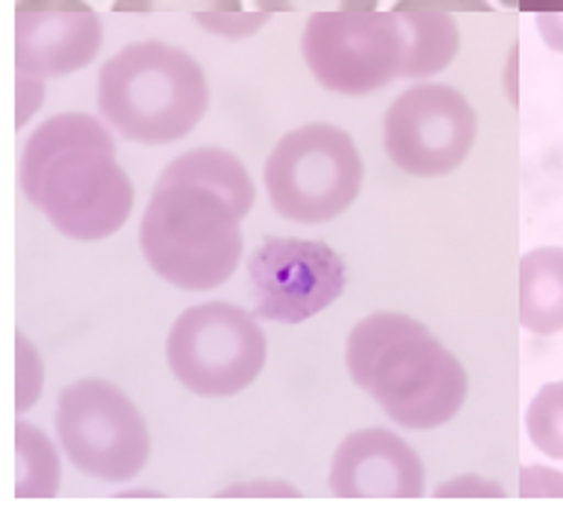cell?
Returning <instances> with one entry per match:
<instances>
[{
    "label": "cell",
    "mask_w": 563,
    "mask_h": 510,
    "mask_svg": "<svg viewBox=\"0 0 563 510\" xmlns=\"http://www.w3.org/2000/svg\"><path fill=\"white\" fill-rule=\"evenodd\" d=\"M254 185L234 152H185L155 181L141 222L143 257L167 284L205 292L234 275Z\"/></svg>",
    "instance_id": "6da1fadb"
},
{
    "label": "cell",
    "mask_w": 563,
    "mask_h": 510,
    "mask_svg": "<svg viewBox=\"0 0 563 510\" xmlns=\"http://www.w3.org/2000/svg\"><path fill=\"white\" fill-rule=\"evenodd\" d=\"M18 181L26 201L79 243L118 234L135 201L109 129L88 114H59L35 129L21 152Z\"/></svg>",
    "instance_id": "7a4b0ae2"
},
{
    "label": "cell",
    "mask_w": 563,
    "mask_h": 510,
    "mask_svg": "<svg viewBox=\"0 0 563 510\" xmlns=\"http://www.w3.org/2000/svg\"><path fill=\"white\" fill-rule=\"evenodd\" d=\"M347 374L404 429H438L467 397L462 362L404 312H374L347 335Z\"/></svg>",
    "instance_id": "3957f363"
},
{
    "label": "cell",
    "mask_w": 563,
    "mask_h": 510,
    "mask_svg": "<svg viewBox=\"0 0 563 510\" xmlns=\"http://www.w3.org/2000/svg\"><path fill=\"white\" fill-rule=\"evenodd\" d=\"M100 111L126 141L164 146L181 141L208 111L199 62L164 42H137L114 53L100 74Z\"/></svg>",
    "instance_id": "277c9868"
},
{
    "label": "cell",
    "mask_w": 563,
    "mask_h": 510,
    "mask_svg": "<svg viewBox=\"0 0 563 510\" xmlns=\"http://www.w3.org/2000/svg\"><path fill=\"white\" fill-rule=\"evenodd\" d=\"M362 158L351 134L312 123L284 134L266 160L272 208L301 225L342 217L360 196Z\"/></svg>",
    "instance_id": "5b68a950"
},
{
    "label": "cell",
    "mask_w": 563,
    "mask_h": 510,
    "mask_svg": "<svg viewBox=\"0 0 563 510\" xmlns=\"http://www.w3.org/2000/svg\"><path fill=\"white\" fill-rule=\"evenodd\" d=\"M167 362L173 377L199 397H234L261 377L266 333L234 303H199L169 330Z\"/></svg>",
    "instance_id": "8992f818"
},
{
    "label": "cell",
    "mask_w": 563,
    "mask_h": 510,
    "mask_svg": "<svg viewBox=\"0 0 563 510\" xmlns=\"http://www.w3.org/2000/svg\"><path fill=\"white\" fill-rule=\"evenodd\" d=\"M56 435L74 467L111 485L135 478L150 461L146 420L106 379H79L62 391Z\"/></svg>",
    "instance_id": "52a82bcc"
},
{
    "label": "cell",
    "mask_w": 563,
    "mask_h": 510,
    "mask_svg": "<svg viewBox=\"0 0 563 510\" xmlns=\"http://www.w3.org/2000/svg\"><path fill=\"white\" fill-rule=\"evenodd\" d=\"M303 62L333 93L362 97L404 76L406 30L391 12H312L301 38Z\"/></svg>",
    "instance_id": "ba28073f"
},
{
    "label": "cell",
    "mask_w": 563,
    "mask_h": 510,
    "mask_svg": "<svg viewBox=\"0 0 563 510\" xmlns=\"http://www.w3.org/2000/svg\"><path fill=\"white\" fill-rule=\"evenodd\" d=\"M479 132L476 111L453 85H415L400 93L383 123L388 158L409 176L438 178L471 155Z\"/></svg>",
    "instance_id": "9c48e42d"
},
{
    "label": "cell",
    "mask_w": 563,
    "mask_h": 510,
    "mask_svg": "<svg viewBox=\"0 0 563 510\" xmlns=\"http://www.w3.org/2000/svg\"><path fill=\"white\" fill-rule=\"evenodd\" d=\"M254 312L266 321L301 324L345 292V263L330 245L269 236L249 259Z\"/></svg>",
    "instance_id": "30bf717a"
},
{
    "label": "cell",
    "mask_w": 563,
    "mask_h": 510,
    "mask_svg": "<svg viewBox=\"0 0 563 510\" xmlns=\"http://www.w3.org/2000/svg\"><path fill=\"white\" fill-rule=\"evenodd\" d=\"M102 18L85 0H18V97L42 93L44 79L68 76L97 59Z\"/></svg>",
    "instance_id": "8fae6325"
},
{
    "label": "cell",
    "mask_w": 563,
    "mask_h": 510,
    "mask_svg": "<svg viewBox=\"0 0 563 510\" xmlns=\"http://www.w3.org/2000/svg\"><path fill=\"white\" fill-rule=\"evenodd\" d=\"M330 494L339 499H418L423 464L388 429H362L342 441L330 464Z\"/></svg>",
    "instance_id": "7c38bea8"
},
{
    "label": "cell",
    "mask_w": 563,
    "mask_h": 510,
    "mask_svg": "<svg viewBox=\"0 0 563 510\" xmlns=\"http://www.w3.org/2000/svg\"><path fill=\"white\" fill-rule=\"evenodd\" d=\"M520 324L534 335L563 330V248L547 245L520 259Z\"/></svg>",
    "instance_id": "4fadbf2b"
},
{
    "label": "cell",
    "mask_w": 563,
    "mask_h": 510,
    "mask_svg": "<svg viewBox=\"0 0 563 510\" xmlns=\"http://www.w3.org/2000/svg\"><path fill=\"white\" fill-rule=\"evenodd\" d=\"M397 15H400V24L406 30V44H409L404 76L423 79V76L441 74L459 53V26L453 24L450 12L409 9V12H397Z\"/></svg>",
    "instance_id": "5bb4252c"
},
{
    "label": "cell",
    "mask_w": 563,
    "mask_h": 510,
    "mask_svg": "<svg viewBox=\"0 0 563 510\" xmlns=\"http://www.w3.org/2000/svg\"><path fill=\"white\" fill-rule=\"evenodd\" d=\"M15 496H53L59 487V455L35 426H15Z\"/></svg>",
    "instance_id": "9a60e30c"
},
{
    "label": "cell",
    "mask_w": 563,
    "mask_h": 510,
    "mask_svg": "<svg viewBox=\"0 0 563 510\" xmlns=\"http://www.w3.org/2000/svg\"><path fill=\"white\" fill-rule=\"evenodd\" d=\"M526 432L543 455L563 461V382L540 388L526 411Z\"/></svg>",
    "instance_id": "2e32d148"
},
{
    "label": "cell",
    "mask_w": 563,
    "mask_h": 510,
    "mask_svg": "<svg viewBox=\"0 0 563 510\" xmlns=\"http://www.w3.org/2000/svg\"><path fill=\"white\" fill-rule=\"evenodd\" d=\"M114 12H240L243 0H114Z\"/></svg>",
    "instance_id": "e0dca14e"
},
{
    "label": "cell",
    "mask_w": 563,
    "mask_h": 510,
    "mask_svg": "<svg viewBox=\"0 0 563 510\" xmlns=\"http://www.w3.org/2000/svg\"><path fill=\"white\" fill-rule=\"evenodd\" d=\"M272 12H199L196 21L205 26V30H211L217 35H225V38H243V35L257 33L266 21H269Z\"/></svg>",
    "instance_id": "ac0fdd59"
},
{
    "label": "cell",
    "mask_w": 563,
    "mask_h": 510,
    "mask_svg": "<svg viewBox=\"0 0 563 510\" xmlns=\"http://www.w3.org/2000/svg\"><path fill=\"white\" fill-rule=\"evenodd\" d=\"M379 0H257L261 12H374Z\"/></svg>",
    "instance_id": "d6986e66"
},
{
    "label": "cell",
    "mask_w": 563,
    "mask_h": 510,
    "mask_svg": "<svg viewBox=\"0 0 563 510\" xmlns=\"http://www.w3.org/2000/svg\"><path fill=\"white\" fill-rule=\"evenodd\" d=\"M397 12L409 9H441V12H490L488 0H397Z\"/></svg>",
    "instance_id": "ffe728a7"
},
{
    "label": "cell",
    "mask_w": 563,
    "mask_h": 510,
    "mask_svg": "<svg viewBox=\"0 0 563 510\" xmlns=\"http://www.w3.org/2000/svg\"><path fill=\"white\" fill-rule=\"evenodd\" d=\"M526 476L538 478V485L534 481H522V496H563V476H558V473H549V469L543 467H529L522 469Z\"/></svg>",
    "instance_id": "44dd1931"
},
{
    "label": "cell",
    "mask_w": 563,
    "mask_h": 510,
    "mask_svg": "<svg viewBox=\"0 0 563 510\" xmlns=\"http://www.w3.org/2000/svg\"><path fill=\"white\" fill-rule=\"evenodd\" d=\"M538 30L552 51L563 53V12H540Z\"/></svg>",
    "instance_id": "7402d4cb"
},
{
    "label": "cell",
    "mask_w": 563,
    "mask_h": 510,
    "mask_svg": "<svg viewBox=\"0 0 563 510\" xmlns=\"http://www.w3.org/2000/svg\"><path fill=\"white\" fill-rule=\"evenodd\" d=\"M298 496V490H295V487H289V485H278V481H275V485H266V481H263V485H240V487H228L225 490V496Z\"/></svg>",
    "instance_id": "603a6c76"
},
{
    "label": "cell",
    "mask_w": 563,
    "mask_h": 510,
    "mask_svg": "<svg viewBox=\"0 0 563 510\" xmlns=\"http://www.w3.org/2000/svg\"><path fill=\"white\" fill-rule=\"evenodd\" d=\"M517 9L520 12H531V15H540V12H563V0H517Z\"/></svg>",
    "instance_id": "cb8c5ba5"
},
{
    "label": "cell",
    "mask_w": 563,
    "mask_h": 510,
    "mask_svg": "<svg viewBox=\"0 0 563 510\" xmlns=\"http://www.w3.org/2000/svg\"><path fill=\"white\" fill-rule=\"evenodd\" d=\"M505 7H517V0H503Z\"/></svg>",
    "instance_id": "d4e9b609"
}]
</instances>
